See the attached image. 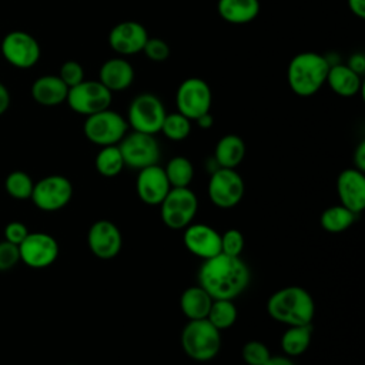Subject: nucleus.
Masks as SVG:
<instances>
[{"instance_id":"obj_17","label":"nucleus","mask_w":365,"mask_h":365,"mask_svg":"<svg viewBox=\"0 0 365 365\" xmlns=\"http://www.w3.org/2000/svg\"><path fill=\"white\" fill-rule=\"evenodd\" d=\"M182 242L192 255L202 261L221 252V234L207 224L191 222L185 227Z\"/></svg>"},{"instance_id":"obj_21","label":"nucleus","mask_w":365,"mask_h":365,"mask_svg":"<svg viewBox=\"0 0 365 365\" xmlns=\"http://www.w3.org/2000/svg\"><path fill=\"white\" fill-rule=\"evenodd\" d=\"M68 87L58 76L46 74L34 80L31 86V97L36 103L46 107H54L66 101Z\"/></svg>"},{"instance_id":"obj_26","label":"nucleus","mask_w":365,"mask_h":365,"mask_svg":"<svg viewBox=\"0 0 365 365\" xmlns=\"http://www.w3.org/2000/svg\"><path fill=\"white\" fill-rule=\"evenodd\" d=\"M312 338V327L309 325H291L288 327L281 336V349L282 352L292 358L304 354L309 345Z\"/></svg>"},{"instance_id":"obj_18","label":"nucleus","mask_w":365,"mask_h":365,"mask_svg":"<svg viewBox=\"0 0 365 365\" xmlns=\"http://www.w3.org/2000/svg\"><path fill=\"white\" fill-rule=\"evenodd\" d=\"M135 190L138 198L147 205H160L171 185L167 180L165 171L158 164L138 170L135 180Z\"/></svg>"},{"instance_id":"obj_15","label":"nucleus","mask_w":365,"mask_h":365,"mask_svg":"<svg viewBox=\"0 0 365 365\" xmlns=\"http://www.w3.org/2000/svg\"><path fill=\"white\" fill-rule=\"evenodd\" d=\"M87 245L98 259H113L118 255L123 237L118 227L110 220H98L87 232Z\"/></svg>"},{"instance_id":"obj_29","label":"nucleus","mask_w":365,"mask_h":365,"mask_svg":"<svg viewBox=\"0 0 365 365\" xmlns=\"http://www.w3.org/2000/svg\"><path fill=\"white\" fill-rule=\"evenodd\" d=\"M164 171L171 188L188 187L194 178V165L182 155L173 157L164 167Z\"/></svg>"},{"instance_id":"obj_12","label":"nucleus","mask_w":365,"mask_h":365,"mask_svg":"<svg viewBox=\"0 0 365 365\" xmlns=\"http://www.w3.org/2000/svg\"><path fill=\"white\" fill-rule=\"evenodd\" d=\"M71 197V181L64 175L53 174L34 184L30 198L38 210L51 212L64 208L70 202Z\"/></svg>"},{"instance_id":"obj_28","label":"nucleus","mask_w":365,"mask_h":365,"mask_svg":"<svg viewBox=\"0 0 365 365\" xmlns=\"http://www.w3.org/2000/svg\"><path fill=\"white\" fill-rule=\"evenodd\" d=\"M94 165H96L97 173L107 178L117 177L125 167L121 151L117 144L101 147L96 155Z\"/></svg>"},{"instance_id":"obj_45","label":"nucleus","mask_w":365,"mask_h":365,"mask_svg":"<svg viewBox=\"0 0 365 365\" xmlns=\"http://www.w3.org/2000/svg\"><path fill=\"white\" fill-rule=\"evenodd\" d=\"M68 365H77V364H68Z\"/></svg>"},{"instance_id":"obj_37","label":"nucleus","mask_w":365,"mask_h":365,"mask_svg":"<svg viewBox=\"0 0 365 365\" xmlns=\"http://www.w3.org/2000/svg\"><path fill=\"white\" fill-rule=\"evenodd\" d=\"M20 261L19 245L6 240L0 241V271L11 269Z\"/></svg>"},{"instance_id":"obj_40","label":"nucleus","mask_w":365,"mask_h":365,"mask_svg":"<svg viewBox=\"0 0 365 365\" xmlns=\"http://www.w3.org/2000/svg\"><path fill=\"white\" fill-rule=\"evenodd\" d=\"M352 161H354V168L359 171H365V141L364 140L359 141V144L354 150Z\"/></svg>"},{"instance_id":"obj_42","label":"nucleus","mask_w":365,"mask_h":365,"mask_svg":"<svg viewBox=\"0 0 365 365\" xmlns=\"http://www.w3.org/2000/svg\"><path fill=\"white\" fill-rule=\"evenodd\" d=\"M10 106V93L7 87L0 81V115L7 111Z\"/></svg>"},{"instance_id":"obj_6","label":"nucleus","mask_w":365,"mask_h":365,"mask_svg":"<svg viewBox=\"0 0 365 365\" xmlns=\"http://www.w3.org/2000/svg\"><path fill=\"white\" fill-rule=\"evenodd\" d=\"M165 114V107L155 94L141 93L131 100L125 120L133 131L155 135L161 130Z\"/></svg>"},{"instance_id":"obj_30","label":"nucleus","mask_w":365,"mask_h":365,"mask_svg":"<svg viewBox=\"0 0 365 365\" xmlns=\"http://www.w3.org/2000/svg\"><path fill=\"white\" fill-rule=\"evenodd\" d=\"M238 317V311L235 304L232 302V299H214L207 319L218 329V331H224L231 328Z\"/></svg>"},{"instance_id":"obj_7","label":"nucleus","mask_w":365,"mask_h":365,"mask_svg":"<svg viewBox=\"0 0 365 365\" xmlns=\"http://www.w3.org/2000/svg\"><path fill=\"white\" fill-rule=\"evenodd\" d=\"M198 210V198L188 187L171 188L160 204L163 222L171 230H184L188 227Z\"/></svg>"},{"instance_id":"obj_33","label":"nucleus","mask_w":365,"mask_h":365,"mask_svg":"<svg viewBox=\"0 0 365 365\" xmlns=\"http://www.w3.org/2000/svg\"><path fill=\"white\" fill-rule=\"evenodd\" d=\"M241 356L245 365H264L269 359L271 352L264 342L254 339L244 344Z\"/></svg>"},{"instance_id":"obj_3","label":"nucleus","mask_w":365,"mask_h":365,"mask_svg":"<svg viewBox=\"0 0 365 365\" xmlns=\"http://www.w3.org/2000/svg\"><path fill=\"white\" fill-rule=\"evenodd\" d=\"M329 63L325 56L315 51L295 54L287 68L288 86L299 97L317 94L327 81Z\"/></svg>"},{"instance_id":"obj_35","label":"nucleus","mask_w":365,"mask_h":365,"mask_svg":"<svg viewBox=\"0 0 365 365\" xmlns=\"http://www.w3.org/2000/svg\"><path fill=\"white\" fill-rule=\"evenodd\" d=\"M143 53L145 54V57L148 60L161 63L170 57L171 50H170V46L167 44V41H164L163 38L148 37V40L145 41V44L143 47Z\"/></svg>"},{"instance_id":"obj_2","label":"nucleus","mask_w":365,"mask_h":365,"mask_svg":"<svg viewBox=\"0 0 365 365\" xmlns=\"http://www.w3.org/2000/svg\"><path fill=\"white\" fill-rule=\"evenodd\" d=\"M267 312L277 322L291 325H309L315 314L311 294L298 285L284 287L267 301Z\"/></svg>"},{"instance_id":"obj_27","label":"nucleus","mask_w":365,"mask_h":365,"mask_svg":"<svg viewBox=\"0 0 365 365\" xmlns=\"http://www.w3.org/2000/svg\"><path fill=\"white\" fill-rule=\"evenodd\" d=\"M355 218L356 214L339 204L325 208L319 217V224L325 231L338 234L348 230L355 222Z\"/></svg>"},{"instance_id":"obj_44","label":"nucleus","mask_w":365,"mask_h":365,"mask_svg":"<svg viewBox=\"0 0 365 365\" xmlns=\"http://www.w3.org/2000/svg\"><path fill=\"white\" fill-rule=\"evenodd\" d=\"M264 365H295V362L287 355H275V356L271 355Z\"/></svg>"},{"instance_id":"obj_4","label":"nucleus","mask_w":365,"mask_h":365,"mask_svg":"<svg viewBox=\"0 0 365 365\" xmlns=\"http://www.w3.org/2000/svg\"><path fill=\"white\" fill-rule=\"evenodd\" d=\"M220 332L207 318L188 319L181 331V348L197 362L211 361L221 348Z\"/></svg>"},{"instance_id":"obj_43","label":"nucleus","mask_w":365,"mask_h":365,"mask_svg":"<svg viewBox=\"0 0 365 365\" xmlns=\"http://www.w3.org/2000/svg\"><path fill=\"white\" fill-rule=\"evenodd\" d=\"M194 121L197 123V125H198L200 128H202V130H208V128H211V127H212V124H214V117H212V114L208 111V113H205V114L200 115L198 118H195Z\"/></svg>"},{"instance_id":"obj_31","label":"nucleus","mask_w":365,"mask_h":365,"mask_svg":"<svg viewBox=\"0 0 365 365\" xmlns=\"http://www.w3.org/2000/svg\"><path fill=\"white\" fill-rule=\"evenodd\" d=\"M160 131L171 141L185 140L191 133V120L178 111L167 113Z\"/></svg>"},{"instance_id":"obj_24","label":"nucleus","mask_w":365,"mask_h":365,"mask_svg":"<svg viewBox=\"0 0 365 365\" xmlns=\"http://www.w3.org/2000/svg\"><path fill=\"white\" fill-rule=\"evenodd\" d=\"M245 155L244 140L237 134L222 135L214 148V161L222 168H237Z\"/></svg>"},{"instance_id":"obj_14","label":"nucleus","mask_w":365,"mask_h":365,"mask_svg":"<svg viewBox=\"0 0 365 365\" xmlns=\"http://www.w3.org/2000/svg\"><path fill=\"white\" fill-rule=\"evenodd\" d=\"M20 261L30 268H46L58 257V244L47 232H29L19 245Z\"/></svg>"},{"instance_id":"obj_41","label":"nucleus","mask_w":365,"mask_h":365,"mask_svg":"<svg viewBox=\"0 0 365 365\" xmlns=\"http://www.w3.org/2000/svg\"><path fill=\"white\" fill-rule=\"evenodd\" d=\"M349 11L358 19L365 17V0H346Z\"/></svg>"},{"instance_id":"obj_9","label":"nucleus","mask_w":365,"mask_h":365,"mask_svg":"<svg viewBox=\"0 0 365 365\" xmlns=\"http://www.w3.org/2000/svg\"><path fill=\"white\" fill-rule=\"evenodd\" d=\"M113 93L106 88L98 80H83L68 88L66 103L68 107L81 115H90L101 110L110 108Z\"/></svg>"},{"instance_id":"obj_19","label":"nucleus","mask_w":365,"mask_h":365,"mask_svg":"<svg viewBox=\"0 0 365 365\" xmlns=\"http://www.w3.org/2000/svg\"><path fill=\"white\" fill-rule=\"evenodd\" d=\"M336 194L341 205L361 214L365 208V175L356 168H345L336 178Z\"/></svg>"},{"instance_id":"obj_20","label":"nucleus","mask_w":365,"mask_h":365,"mask_svg":"<svg viewBox=\"0 0 365 365\" xmlns=\"http://www.w3.org/2000/svg\"><path fill=\"white\" fill-rule=\"evenodd\" d=\"M135 73L131 63L123 57L106 60L98 70V81L111 93L128 88L134 81Z\"/></svg>"},{"instance_id":"obj_39","label":"nucleus","mask_w":365,"mask_h":365,"mask_svg":"<svg viewBox=\"0 0 365 365\" xmlns=\"http://www.w3.org/2000/svg\"><path fill=\"white\" fill-rule=\"evenodd\" d=\"M346 66H348L352 71H355L356 74L362 76V74L365 73V57H364V54H362V53H354V54H351V57H349Z\"/></svg>"},{"instance_id":"obj_11","label":"nucleus","mask_w":365,"mask_h":365,"mask_svg":"<svg viewBox=\"0 0 365 365\" xmlns=\"http://www.w3.org/2000/svg\"><path fill=\"white\" fill-rule=\"evenodd\" d=\"M244 191V180L235 168L218 167L211 173L208 181V198L215 207H235L242 200Z\"/></svg>"},{"instance_id":"obj_16","label":"nucleus","mask_w":365,"mask_h":365,"mask_svg":"<svg viewBox=\"0 0 365 365\" xmlns=\"http://www.w3.org/2000/svg\"><path fill=\"white\" fill-rule=\"evenodd\" d=\"M147 29L134 20L117 23L108 33V46L120 56H131L143 51L148 40Z\"/></svg>"},{"instance_id":"obj_13","label":"nucleus","mask_w":365,"mask_h":365,"mask_svg":"<svg viewBox=\"0 0 365 365\" xmlns=\"http://www.w3.org/2000/svg\"><path fill=\"white\" fill-rule=\"evenodd\" d=\"M1 54L7 63L17 68H30L40 60V44L27 31L16 30L4 36Z\"/></svg>"},{"instance_id":"obj_22","label":"nucleus","mask_w":365,"mask_h":365,"mask_svg":"<svg viewBox=\"0 0 365 365\" xmlns=\"http://www.w3.org/2000/svg\"><path fill=\"white\" fill-rule=\"evenodd\" d=\"M259 0H218L217 11L230 24H247L259 14Z\"/></svg>"},{"instance_id":"obj_36","label":"nucleus","mask_w":365,"mask_h":365,"mask_svg":"<svg viewBox=\"0 0 365 365\" xmlns=\"http://www.w3.org/2000/svg\"><path fill=\"white\" fill-rule=\"evenodd\" d=\"M63 83L70 88L77 86L78 83H81L84 80V68L78 61L74 60H68L64 61L60 67V71L57 74Z\"/></svg>"},{"instance_id":"obj_38","label":"nucleus","mask_w":365,"mask_h":365,"mask_svg":"<svg viewBox=\"0 0 365 365\" xmlns=\"http://www.w3.org/2000/svg\"><path fill=\"white\" fill-rule=\"evenodd\" d=\"M27 227L20 221H11L4 228V240L16 245H20L21 241L27 237Z\"/></svg>"},{"instance_id":"obj_5","label":"nucleus","mask_w":365,"mask_h":365,"mask_svg":"<svg viewBox=\"0 0 365 365\" xmlns=\"http://www.w3.org/2000/svg\"><path fill=\"white\" fill-rule=\"evenodd\" d=\"M83 131L86 138L96 145H115L127 134L128 124L118 111L106 108L87 115Z\"/></svg>"},{"instance_id":"obj_10","label":"nucleus","mask_w":365,"mask_h":365,"mask_svg":"<svg viewBox=\"0 0 365 365\" xmlns=\"http://www.w3.org/2000/svg\"><path fill=\"white\" fill-rule=\"evenodd\" d=\"M212 93L208 83L200 77H188L181 81L175 93L177 111L191 121L211 108Z\"/></svg>"},{"instance_id":"obj_25","label":"nucleus","mask_w":365,"mask_h":365,"mask_svg":"<svg viewBox=\"0 0 365 365\" xmlns=\"http://www.w3.org/2000/svg\"><path fill=\"white\" fill-rule=\"evenodd\" d=\"M214 298L200 285L188 287L180 297V308L188 319L207 318Z\"/></svg>"},{"instance_id":"obj_32","label":"nucleus","mask_w":365,"mask_h":365,"mask_svg":"<svg viewBox=\"0 0 365 365\" xmlns=\"http://www.w3.org/2000/svg\"><path fill=\"white\" fill-rule=\"evenodd\" d=\"M6 191L16 200H27L31 197L34 182L31 177L24 171H13L6 177Z\"/></svg>"},{"instance_id":"obj_46","label":"nucleus","mask_w":365,"mask_h":365,"mask_svg":"<svg viewBox=\"0 0 365 365\" xmlns=\"http://www.w3.org/2000/svg\"><path fill=\"white\" fill-rule=\"evenodd\" d=\"M241 365H245V364H241Z\"/></svg>"},{"instance_id":"obj_8","label":"nucleus","mask_w":365,"mask_h":365,"mask_svg":"<svg viewBox=\"0 0 365 365\" xmlns=\"http://www.w3.org/2000/svg\"><path fill=\"white\" fill-rule=\"evenodd\" d=\"M117 145L121 151L125 167L133 170H143L158 164L161 157L160 144L153 134L131 131L127 133Z\"/></svg>"},{"instance_id":"obj_34","label":"nucleus","mask_w":365,"mask_h":365,"mask_svg":"<svg viewBox=\"0 0 365 365\" xmlns=\"http://www.w3.org/2000/svg\"><path fill=\"white\" fill-rule=\"evenodd\" d=\"M244 235L237 228H230L225 232L221 234V252L231 255V257H240L244 250Z\"/></svg>"},{"instance_id":"obj_1","label":"nucleus","mask_w":365,"mask_h":365,"mask_svg":"<svg viewBox=\"0 0 365 365\" xmlns=\"http://www.w3.org/2000/svg\"><path fill=\"white\" fill-rule=\"evenodd\" d=\"M251 281L248 265L240 257L217 254L204 259L198 269V285L214 299H234Z\"/></svg>"},{"instance_id":"obj_23","label":"nucleus","mask_w":365,"mask_h":365,"mask_svg":"<svg viewBox=\"0 0 365 365\" xmlns=\"http://www.w3.org/2000/svg\"><path fill=\"white\" fill-rule=\"evenodd\" d=\"M361 77L362 76L352 71L346 64L336 63L329 67L325 84H328L331 90L341 97H354L362 87Z\"/></svg>"}]
</instances>
